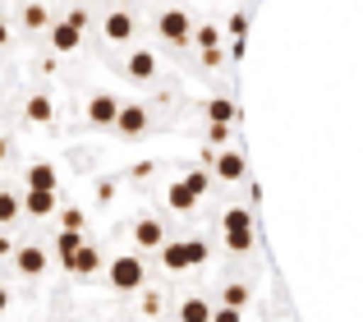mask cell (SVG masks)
I'll list each match as a JSON object with an SVG mask.
<instances>
[{
    "label": "cell",
    "instance_id": "obj_1",
    "mask_svg": "<svg viewBox=\"0 0 363 322\" xmlns=\"http://www.w3.org/2000/svg\"><path fill=\"white\" fill-rule=\"evenodd\" d=\"M161 262H166L170 272L203 267V262H207V244L203 240H166V244H161Z\"/></svg>",
    "mask_w": 363,
    "mask_h": 322
},
{
    "label": "cell",
    "instance_id": "obj_2",
    "mask_svg": "<svg viewBox=\"0 0 363 322\" xmlns=\"http://www.w3.org/2000/svg\"><path fill=\"white\" fill-rule=\"evenodd\" d=\"M221 226H225V244H230L235 253L253 249V216H248V207H230V212L221 216Z\"/></svg>",
    "mask_w": 363,
    "mask_h": 322
},
{
    "label": "cell",
    "instance_id": "obj_3",
    "mask_svg": "<svg viewBox=\"0 0 363 322\" xmlns=\"http://www.w3.org/2000/svg\"><path fill=\"white\" fill-rule=\"evenodd\" d=\"M203 194H207V175H203V170H194L189 179H175V184L166 189V203H170V212H189Z\"/></svg>",
    "mask_w": 363,
    "mask_h": 322
},
{
    "label": "cell",
    "instance_id": "obj_4",
    "mask_svg": "<svg viewBox=\"0 0 363 322\" xmlns=\"http://www.w3.org/2000/svg\"><path fill=\"white\" fill-rule=\"evenodd\" d=\"M143 281H147V267H143L138 258H116L111 262V286L116 290H143Z\"/></svg>",
    "mask_w": 363,
    "mask_h": 322
},
{
    "label": "cell",
    "instance_id": "obj_5",
    "mask_svg": "<svg viewBox=\"0 0 363 322\" xmlns=\"http://www.w3.org/2000/svg\"><path fill=\"white\" fill-rule=\"evenodd\" d=\"M116 120H120V101H116V92H97V97L88 101V125H97V129H116Z\"/></svg>",
    "mask_w": 363,
    "mask_h": 322
},
{
    "label": "cell",
    "instance_id": "obj_6",
    "mask_svg": "<svg viewBox=\"0 0 363 322\" xmlns=\"http://www.w3.org/2000/svg\"><path fill=\"white\" fill-rule=\"evenodd\" d=\"M133 244H138V249H161V244H166V226H161L157 216H143V221L133 226Z\"/></svg>",
    "mask_w": 363,
    "mask_h": 322
},
{
    "label": "cell",
    "instance_id": "obj_7",
    "mask_svg": "<svg viewBox=\"0 0 363 322\" xmlns=\"http://www.w3.org/2000/svg\"><path fill=\"white\" fill-rule=\"evenodd\" d=\"M189 33H194V23H189L184 9H166L161 14V37L166 42H189Z\"/></svg>",
    "mask_w": 363,
    "mask_h": 322
},
{
    "label": "cell",
    "instance_id": "obj_8",
    "mask_svg": "<svg viewBox=\"0 0 363 322\" xmlns=\"http://www.w3.org/2000/svg\"><path fill=\"white\" fill-rule=\"evenodd\" d=\"M55 189H28V198H23V212L28 216H37V221H42V216H51L55 212Z\"/></svg>",
    "mask_w": 363,
    "mask_h": 322
},
{
    "label": "cell",
    "instance_id": "obj_9",
    "mask_svg": "<svg viewBox=\"0 0 363 322\" xmlns=\"http://www.w3.org/2000/svg\"><path fill=\"white\" fill-rule=\"evenodd\" d=\"M14 267L23 272V277H42V272H46V249H42V244H28V249H18V253H14Z\"/></svg>",
    "mask_w": 363,
    "mask_h": 322
},
{
    "label": "cell",
    "instance_id": "obj_10",
    "mask_svg": "<svg viewBox=\"0 0 363 322\" xmlns=\"http://www.w3.org/2000/svg\"><path fill=\"white\" fill-rule=\"evenodd\" d=\"M116 129L124 138H138L143 129H147V106H120V120H116Z\"/></svg>",
    "mask_w": 363,
    "mask_h": 322
},
{
    "label": "cell",
    "instance_id": "obj_11",
    "mask_svg": "<svg viewBox=\"0 0 363 322\" xmlns=\"http://www.w3.org/2000/svg\"><path fill=\"white\" fill-rule=\"evenodd\" d=\"M79 42H83V28L69 23V18L51 28V46H55V51H79Z\"/></svg>",
    "mask_w": 363,
    "mask_h": 322
},
{
    "label": "cell",
    "instance_id": "obj_12",
    "mask_svg": "<svg viewBox=\"0 0 363 322\" xmlns=\"http://www.w3.org/2000/svg\"><path fill=\"white\" fill-rule=\"evenodd\" d=\"M101 33H106V42H129V37H133V18L124 14V9H116V14H106Z\"/></svg>",
    "mask_w": 363,
    "mask_h": 322
},
{
    "label": "cell",
    "instance_id": "obj_13",
    "mask_svg": "<svg viewBox=\"0 0 363 322\" xmlns=\"http://www.w3.org/2000/svg\"><path fill=\"white\" fill-rule=\"evenodd\" d=\"M23 116H28V125H51L55 120V106H51V97H28V106H23Z\"/></svg>",
    "mask_w": 363,
    "mask_h": 322
},
{
    "label": "cell",
    "instance_id": "obj_14",
    "mask_svg": "<svg viewBox=\"0 0 363 322\" xmlns=\"http://www.w3.org/2000/svg\"><path fill=\"white\" fill-rule=\"evenodd\" d=\"M65 267H69V272H74V277H92V272H97V267H101V258H97V249H92V244H83V249H79V253H74V258H69V262H65Z\"/></svg>",
    "mask_w": 363,
    "mask_h": 322
},
{
    "label": "cell",
    "instance_id": "obj_15",
    "mask_svg": "<svg viewBox=\"0 0 363 322\" xmlns=\"http://www.w3.org/2000/svg\"><path fill=\"white\" fill-rule=\"evenodd\" d=\"M129 79H157V55L152 51H129Z\"/></svg>",
    "mask_w": 363,
    "mask_h": 322
},
{
    "label": "cell",
    "instance_id": "obj_16",
    "mask_svg": "<svg viewBox=\"0 0 363 322\" xmlns=\"http://www.w3.org/2000/svg\"><path fill=\"white\" fill-rule=\"evenodd\" d=\"M244 157L240 152H221V157H216V175H221L225 179V184H235V179H244Z\"/></svg>",
    "mask_w": 363,
    "mask_h": 322
},
{
    "label": "cell",
    "instance_id": "obj_17",
    "mask_svg": "<svg viewBox=\"0 0 363 322\" xmlns=\"http://www.w3.org/2000/svg\"><path fill=\"white\" fill-rule=\"evenodd\" d=\"M212 313H216V309L207 304V299H198V295L179 304V322H212Z\"/></svg>",
    "mask_w": 363,
    "mask_h": 322
},
{
    "label": "cell",
    "instance_id": "obj_18",
    "mask_svg": "<svg viewBox=\"0 0 363 322\" xmlns=\"http://www.w3.org/2000/svg\"><path fill=\"white\" fill-rule=\"evenodd\" d=\"M198 46H203V65H221V42H216V28H198Z\"/></svg>",
    "mask_w": 363,
    "mask_h": 322
},
{
    "label": "cell",
    "instance_id": "obj_19",
    "mask_svg": "<svg viewBox=\"0 0 363 322\" xmlns=\"http://www.w3.org/2000/svg\"><path fill=\"white\" fill-rule=\"evenodd\" d=\"M23 28H28V33H42V28H51V9L37 5V0H33V5H23Z\"/></svg>",
    "mask_w": 363,
    "mask_h": 322
},
{
    "label": "cell",
    "instance_id": "obj_20",
    "mask_svg": "<svg viewBox=\"0 0 363 322\" xmlns=\"http://www.w3.org/2000/svg\"><path fill=\"white\" fill-rule=\"evenodd\" d=\"M28 189H55V166H51V161L28 166Z\"/></svg>",
    "mask_w": 363,
    "mask_h": 322
},
{
    "label": "cell",
    "instance_id": "obj_21",
    "mask_svg": "<svg viewBox=\"0 0 363 322\" xmlns=\"http://www.w3.org/2000/svg\"><path fill=\"white\" fill-rule=\"evenodd\" d=\"M207 120L212 125H235V101H225V97L207 101Z\"/></svg>",
    "mask_w": 363,
    "mask_h": 322
},
{
    "label": "cell",
    "instance_id": "obj_22",
    "mask_svg": "<svg viewBox=\"0 0 363 322\" xmlns=\"http://www.w3.org/2000/svg\"><path fill=\"white\" fill-rule=\"evenodd\" d=\"M79 249H83V231H60V258L69 262Z\"/></svg>",
    "mask_w": 363,
    "mask_h": 322
},
{
    "label": "cell",
    "instance_id": "obj_23",
    "mask_svg": "<svg viewBox=\"0 0 363 322\" xmlns=\"http://www.w3.org/2000/svg\"><path fill=\"white\" fill-rule=\"evenodd\" d=\"M18 212H23V203H18L14 194H0V226H9Z\"/></svg>",
    "mask_w": 363,
    "mask_h": 322
},
{
    "label": "cell",
    "instance_id": "obj_24",
    "mask_svg": "<svg viewBox=\"0 0 363 322\" xmlns=\"http://www.w3.org/2000/svg\"><path fill=\"white\" fill-rule=\"evenodd\" d=\"M221 304L244 309V304H248V286H240V281H235V286H225V290H221Z\"/></svg>",
    "mask_w": 363,
    "mask_h": 322
},
{
    "label": "cell",
    "instance_id": "obj_25",
    "mask_svg": "<svg viewBox=\"0 0 363 322\" xmlns=\"http://www.w3.org/2000/svg\"><path fill=\"white\" fill-rule=\"evenodd\" d=\"M83 221H88V216H83V207H65V216H60L65 231H83Z\"/></svg>",
    "mask_w": 363,
    "mask_h": 322
},
{
    "label": "cell",
    "instance_id": "obj_26",
    "mask_svg": "<svg viewBox=\"0 0 363 322\" xmlns=\"http://www.w3.org/2000/svg\"><path fill=\"white\" fill-rule=\"evenodd\" d=\"M212 322H240V309H235V304H221L212 313Z\"/></svg>",
    "mask_w": 363,
    "mask_h": 322
},
{
    "label": "cell",
    "instance_id": "obj_27",
    "mask_svg": "<svg viewBox=\"0 0 363 322\" xmlns=\"http://www.w3.org/2000/svg\"><path fill=\"white\" fill-rule=\"evenodd\" d=\"M143 313H147V318L161 313V295H157V290H152V295H143Z\"/></svg>",
    "mask_w": 363,
    "mask_h": 322
},
{
    "label": "cell",
    "instance_id": "obj_28",
    "mask_svg": "<svg viewBox=\"0 0 363 322\" xmlns=\"http://www.w3.org/2000/svg\"><path fill=\"white\" fill-rule=\"evenodd\" d=\"M65 18H69V23H79V28H88V9H69Z\"/></svg>",
    "mask_w": 363,
    "mask_h": 322
},
{
    "label": "cell",
    "instance_id": "obj_29",
    "mask_svg": "<svg viewBox=\"0 0 363 322\" xmlns=\"http://www.w3.org/2000/svg\"><path fill=\"white\" fill-rule=\"evenodd\" d=\"M225 134H230V125H212V134H207V138H212V143H225Z\"/></svg>",
    "mask_w": 363,
    "mask_h": 322
},
{
    "label": "cell",
    "instance_id": "obj_30",
    "mask_svg": "<svg viewBox=\"0 0 363 322\" xmlns=\"http://www.w3.org/2000/svg\"><path fill=\"white\" fill-rule=\"evenodd\" d=\"M244 28H248V18H244V14H235V18H230V33H235V37H244Z\"/></svg>",
    "mask_w": 363,
    "mask_h": 322
},
{
    "label": "cell",
    "instance_id": "obj_31",
    "mask_svg": "<svg viewBox=\"0 0 363 322\" xmlns=\"http://www.w3.org/2000/svg\"><path fill=\"white\" fill-rule=\"evenodd\" d=\"M9 37H14V33H9V23L0 18V46H9Z\"/></svg>",
    "mask_w": 363,
    "mask_h": 322
},
{
    "label": "cell",
    "instance_id": "obj_32",
    "mask_svg": "<svg viewBox=\"0 0 363 322\" xmlns=\"http://www.w3.org/2000/svg\"><path fill=\"white\" fill-rule=\"evenodd\" d=\"M9 249H14V244H9V235H0V258H9Z\"/></svg>",
    "mask_w": 363,
    "mask_h": 322
},
{
    "label": "cell",
    "instance_id": "obj_33",
    "mask_svg": "<svg viewBox=\"0 0 363 322\" xmlns=\"http://www.w3.org/2000/svg\"><path fill=\"white\" fill-rule=\"evenodd\" d=\"M5 309H9V290L0 286V313H5Z\"/></svg>",
    "mask_w": 363,
    "mask_h": 322
},
{
    "label": "cell",
    "instance_id": "obj_34",
    "mask_svg": "<svg viewBox=\"0 0 363 322\" xmlns=\"http://www.w3.org/2000/svg\"><path fill=\"white\" fill-rule=\"evenodd\" d=\"M5 152H9V143H5V134H0V161H5Z\"/></svg>",
    "mask_w": 363,
    "mask_h": 322
}]
</instances>
